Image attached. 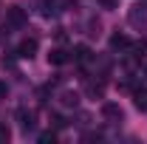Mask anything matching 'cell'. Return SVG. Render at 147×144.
I'll return each instance as SVG.
<instances>
[{
  "label": "cell",
  "mask_w": 147,
  "mask_h": 144,
  "mask_svg": "<svg viewBox=\"0 0 147 144\" xmlns=\"http://www.w3.org/2000/svg\"><path fill=\"white\" fill-rule=\"evenodd\" d=\"M127 23L133 28H147V3H136V6H130L127 9Z\"/></svg>",
  "instance_id": "cell-1"
},
{
  "label": "cell",
  "mask_w": 147,
  "mask_h": 144,
  "mask_svg": "<svg viewBox=\"0 0 147 144\" xmlns=\"http://www.w3.org/2000/svg\"><path fill=\"white\" fill-rule=\"evenodd\" d=\"M102 119L110 122V124H119V122L125 119V110L119 108L116 102H105V105H102Z\"/></svg>",
  "instance_id": "cell-2"
},
{
  "label": "cell",
  "mask_w": 147,
  "mask_h": 144,
  "mask_svg": "<svg viewBox=\"0 0 147 144\" xmlns=\"http://www.w3.org/2000/svg\"><path fill=\"white\" fill-rule=\"evenodd\" d=\"M6 17H9V23H11V26H26V11H23V9H20V6H9V11H6Z\"/></svg>",
  "instance_id": "cell-3"
},
{
  "label": "cell",
  "mask_w": 147,
  "mask_h": 144,
  "mask_svg": "<svg viewBox=\"0 0 147 144\" xmlns=\"http://www.w3.org/2000/svg\"><path fill=\"white\" fill-rule=\"evenodd\" d=\"M34 54H37V40H23L17 45V57L20 59H31Z\"/></svg>",
  "instance_id": "cell-4"
},
{
  "label": "cell",
  "mask_w": 147,
  "mask_h": 144,
  "mask_svg": "<svg viewBox=\"0 0 147 144\" xmlns=\"http://www.w3.org/2000/svg\"><path fill=\"white\" fill-rule=\"evenodd\" d=\"M110 48H113V51H127L130 48V37L127 34H113L110 37Z\"/></svg>",
  "instance_id": "cell-5"
},
{
  "label": "cell",
  "mask_w": 147,
  "mask_h": 144,
  "mask_svg": "<svg viewBox=\"0 0 147 144\" xmlns=\"http://www.w3.org/2000/svg\"><path fill=\"white\" fill-rule=\"evenodd\" d=\"M68 59H71V54H68V51H62V48H54V51L48 54V62H51V65H65Z\"/></svg>",
  "instance_id": "cell-6"
},
{
  "label": "cell",
  "mask_w": 147,
  "mask_h": 144,
  "mask_svg": "<svg viewBox=\"0 0 147 144\" xmlns=\"http://www.w3.org/2000/svg\"><path fill=\"white\" fill-rule=\"evenodd\" d=\"M59 105H62V108H76V105H79V96H76L74 90H62V93H59Z\"/></svg>",
  "instance_id": "cell-7"
},
{
  "label": "cell",
  "mask_w": 147,
  "mask_h": 144,
  "mask_svg": "<svg viewBox=\"0 0 147 144\" xmlns=\"http://www.w3.org/2000/svg\"><path fill=\"white\" fill-rule=\"evenodd\" d=\"M17 119H20V127H23L26 133H28V130H34V113H28V110H20Z\"/></svg>",
  "instance_id": "cell-8"
},
{
  "label": "cell",
  "mask_w": 147,
  "mask_h": 144,
  "mask_svg": "<svg viewBox=\"0 0 147 144\" xmlns=\"http://www.w3.org/2000/svg\"><path fill=\"white\" fill-rule=\"evenodd\" d=\"M85 93H88L91 99H102V93H105V85H102V82H88V85H85Z\"/></svg>",
  "instance_id": "cell-9"
},
{
  "label": "cell",
  "mask_w": 147,
  "mask_h": 144,
  "mask_svg": "<svg viewBox=\"0 0 147 144\" xmlns=\"http://www.w3.org/2000/svg\"><path fill=\"white\" fill-rule=\"evenodd\" d=\"M133 105L139 110H147V90L144 88H136L133 90Z\"/></svg>",
  "instance_id": "cell-10"
},
{
  "label": "cell",
  "mask_w": 147,
  "mask_h": 144,
  "mask_svg": "<svg viewBox=\"0 0 147 144\" xmlns=\"http://www.w3.org/2000/svg\"><path fill=\"white\" fill-rule=\"evenodd\" d=\"M74 59H76V62H88V59H91V48H88V45H76V48H74Z\"/></svg>",
  "instance_id": "cell-11"
},
{
  "label": "cell",
  "mask_w": 147,
  "mask_h": 144,
  "mask_svg": "<svg viewBox=\"0 0 147 144\" xmlns=\"http://www.w3.org/2000/svg\"><path fill=\"white\" fill-rule=\"evenodd\" d=\"M57 141V133L54 130H51V133H42V136H40V144H54Z\"/></svg>",
  "instance_id": "cell-12"
},
{
  "label": "cell",
  "mask_w": 147,
  "mask_h": 144,
  "mask_svg": "<svg viewBox=\"0 0 147 144\" xmlns=\"http://www.w3.org/2000/svg\"><path fill=\"white\" fill-rule=\"evenodd\" d=\"M9 136H11V133H9V127H6V124H0V144H3V141H9Z\"/></svg>",
  "instance_id": "cell-13"
},
{
  "label": "cell",
  "mask_w": 147,
  "mask_h": 144,
  "mask_svg": "<svg viewBox=\"0 0 147 144\" xmlns=\"http://www.w3.org/2000/svg\"><path fill=\"white\" fill-rule=\"evenodd\" d=\"M51 122H54V127H65V119L62 116H51Z\"/></svg>",
  "instance_id": "cell-14"
},
{
  "label": "cell",
  "mask_w": 147,
  "mask_h": 144,
  "mask_svg": "<svg viewBox=\"0 0 147 144\" xmlns=\"http://www.w3.org/2000/svg\"><path fill=\"white\" fill-rule=\"evenodd\" d=\"M99 3H102L105 9H116V0H99Z\"/></svg>",
  "instance_id": "cell-15"
},
{
  "label": "cell",
  "mask_w": 147,
  "mask_h": 144,
  "mask_svg": "<svg viewBox=\"0 0 147 144\" xmlns=\"http://www.w3.org/2000/svg\"><path fill=\"white\" fill-rule=\"evenodd\" d=\"M6 93H9V88H6V82H0V99H6Z\"/></svg>",
  "instance_id": "cell-16"
},
{
  "label": "cell",
  "mask_w": 147,
  "mask_h": 144,
  "mask_svg": "<svg viewBox=\"0 0 147 144\" xmlns=\"http://www.w3.org/2000/svg\"><path fill=\"white\" fill-rule=\"evenodd\" d=\"M139 48H144V51H147V37L142 40V42H139Z\"/></svg>",
  "instance_id": "cell-17"
},
{
  "label": "cell",
  "mask_w": 147,
  "mask_h": 144,
  "mask_svg": "<svg viewBox=\"0 0 147 144\" xmlns=\"http://www.w3.org/2000/svg\"><path fill=\"white\" fill-rule=\"evenodd\" d=\"M144 73H147V68H144Z\"/></svg>",
  "instance_id": "cell-18"
}]
</instances>
